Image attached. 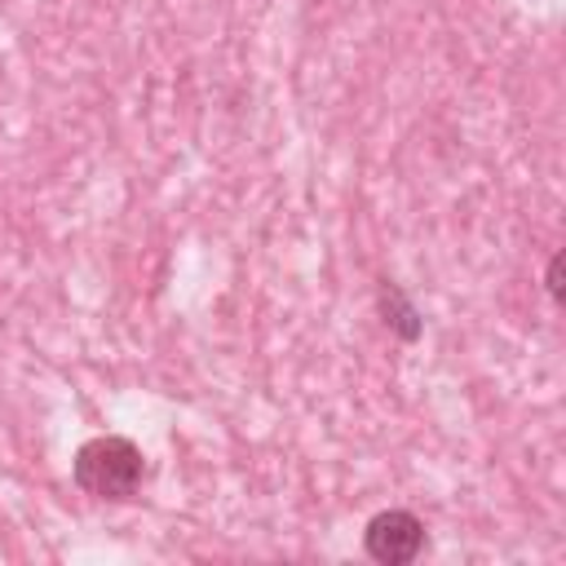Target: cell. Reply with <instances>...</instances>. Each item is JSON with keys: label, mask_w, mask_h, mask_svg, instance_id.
Segmentation results:
<instances>
[{"label": "cell", "mask_w": 566, "mask_h": 566, "mask_svg": "<svg viewBox=\"0 0 566 566\" xmlns=\"http://www.w3.org/2000/svg\"><path fill=\"white\" fill-rule=\"evenodd\" d=\"M363 548H367V557L380 562V566H407V562H416L420 548H424V522H420L416 513H407V509H385V513H376V517L367 522Z\"/></svg>", "instance_id": "2"}, {"label": "cell", "mask_w": 566, "mask_h": 566, "mask_svg": "<svg viewBox=\"0 0 566 566\" xmlns=\"http://www.w3.org/2000/svg\"><path fill=\"white\" fill-rule=\"evenodd\" d=\"M376 301H380V314H385V327H394L402 340H420V332H424V323H420V314H416V305L407 301V292L398 287V283H389V279H380V292H376Z\"/></svg>", "instance_id": "3"}, {"label": "cell", "mask_w": 566, "mask_h": 566, "mask_svg": "<svg viewBox=\"0 0 566 566\" xmlns=\"http://www.w3.org/2000/svg\"><path fill=\"white\" fill-rule=\"evenodd\" d=\"M80 491L97 495V500H128L137 495L142 486V451L119 438V433H102V438H88L80 451H75V464H71Z\"/></svg>", "instance_id": "1"}, {"label": "cell", "mask_w": 566, "mask_h": 566, "mask_svg": "<svg viewBox=\"0 0 566 566\" xmlns=\"http://www.w3.org/2000/svg\"><path fill=\"white\" fill-rule=\"evenodd\" d=\"M548 292H553V301H562V296H566V283H562V252L548 261Z\"/></svg>", "instance_id": "4"}]
</instances>
